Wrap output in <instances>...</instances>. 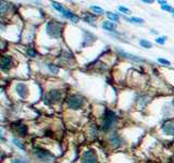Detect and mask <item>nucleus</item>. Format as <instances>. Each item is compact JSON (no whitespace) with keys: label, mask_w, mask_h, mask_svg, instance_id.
<instances>
[{"label":"nucleus","mask_w":174,"mask_h":163,"mask_svg":"<svg viewBox=\"0 0 174 163\" xmlns=\"http://www.w3.org/2000/svg\"><path fill=\"white\" fill-rule=\"evenodd\" d=\"M46 30L48 33L49 36H51V37H54V38H58L61 36L62 34V30H63V25L58 21H49L47 23V26H46Z\"/></svg>","instance_id":"obj_1"},{"label":"nucleus","mask_w":174,"mask_h":163,"mask_svg":"<svg viewBox=\"0 0 174 163\" xmlns=\"http://www.w3.org/2000/svg\"><path fill=\"white\" fill-rule=\"evenodd\" d=\"M34 155L41 162H50L54 159L53 155L43 148H35L34 149Z\"/></svg>","instance_id":"obj_2"},{"label":"nucleus","mask_w":174,"mask_h":163,"mask_svg":"<svg viewBox=\"0 0 174 163\" xmlns=\"http://www.w3.org/2000/svg\"><path fill=\"white\" fill-rule=\"evenodd\" d=\"M84 104V100L82 99L79 96L77 95H72L68 98V106L69 108L73 109V110H79L83 107Z\"/></svg>","instance_id":"obj_3"},{"label":"nucleus","mask_w":174,"mask_h":163,"mask_svg":"<svg viewBox=\"0 0 174 163\" xmlns=\"http://www.w3.org/2000/svg\"><path fill=\"white\" fill-rule=\"evenodd\" d=\"M82 163H97V155L94 150H87L83 153L81 159Z\"/></svg>","instance_id":"obj_4"},{"label":"nucleus","mask_w":174,"mask_h":163,"mask_svg":"<svg viewBox=\"0 0 174 163\" xmlns=\"http://www.w3.org/2000/svg\"><path fill=\"white\" fill-rule=\"evenodd\" d=\"M115 114L113 113L112 111H107L106 112V115H105V122H103V129L107 130L109 128L111 127L112 123L115 121Z\"/></svg>","instance_id":"obj_5"},{"label":"nucleus","mask_w":174,"mask_h":163,"mask_svg":"<svg viewBox=\"0 0 174 163\" xmlns=\"http://www.w3.org/2000/svg\"><path fill=\"white\" fill-rule=\"evenodd\" d=\"M162 130L166 135L173 136L174 135V120H169V121L163 123Z\"/></svg>","instance_id":"obj_6"},{"label":"nucleus","mask_w":174,"mask_h":163,"mask_svg":"<svg viewBox=\"0 0 174 163\" xmlns=\"http://www.w3.org/2000/svg\"><path fill=\"white\" fill-rule=\"evenodd\" d=\"M12 65H13V60H12L11 57H9V56H3V57L1 58V70L8 71Z\"/></svg>","instance_id":"obj_7"},{"label":"nucleus","mask_w":174,"mask_h":163,"mask_svg":"<svg viewBox=\"0 0 174 163\" xmlns=\"http://www.w3.org/2000/svg\"><path fill=\"white\" fill-rule=\"evenodd\" d=\"M61 95H62V92L60 91V90L54 89V90H50V91L48 92L47 98H48V100H50L51 102H57V101L60 100Z\"/></svg>","instance_id":"obj_8"},{"label":"nucleus","mask_w":174,"mask_h":163,"mask_svg":"<svg viewBox=\"0 0 174 163\" xmlns=\"http://www.w3.org/2000/svg\"><path fill=\"white\" fill-rule=\"evenodd\" d=\"M118 53H119L120 56H122V57L126 58V59H130V60H133V61H136V62H144L145 61V60L140 59V58H138V57H136V56H134V54L124 52V51H122V50H120V49H118Z\"/></svg>","instance_id":"obj_9"},{"label":"nucleus","mask_w":174,"mask_h":163,"mask_svg":"<svg viewBox=\"0 0 174 163\" xmlns=\"http://www.w3.org/2000/svg\"><path fill=\"white\" fill-rule=\"evenodd\" d=\"M16 91H18V95L22 98H25L27 95V88L23 83H20V84L16 85Z\"/></svg>","instance_id":"obj_10"},{"label":"nucleus","mask_w":174,"mask_h":163,"mask_svg":"<svg viewBox=\"0 0 174 163\" xmlns=\"http://www.w3.org/2000/svg\"><path fill=\"white\" fill-rule=\"evenodd\" d=\"M109 141H110V144L112 145L113 147H118L120 145V142H121V139H120L119 135L118 134H112L111 136H110V138H109Z\"/></svg>","instance_id":"obj_11"},{"label":"nucleus","mask_w":174,"mask_h":163,"mask_svg":"<svg viewBox=\"0 0 174 163\" xmlns=\"http://www.w3.org/2000/svg\"><path fill=\"white\" fill-rule=\"evenodd\" d=\"M102 28L106 30H109V32H111L115 28V24H114L113 22H109V21H106L102 23Z\"/></svg>","instance_id":"obj_12"},{"label":"nucleus","mask_w":174,"mask_h":163,"mask_svg":"<svg viewBox=\"0 0 174 163\" xmlns=\"http://www.w3.org/2000/svg\"><path fill=\"white\" fill-rule=\"evenodd\" d=\"M51 5H52V7H53V8L56 9V10H58V11H59V12H61V13H62V15H64L65 12H66V10H65V9L63 8L62 5H59V3L56 2V1H52Z\"/></svg>","instance_id":"obj_13"},{"label":"nucleus","mask_w":174,"mask_h":163,"mask_svg":"<svg viewBox=\"0 0 174 163\" xmlns=\"http://www.w3.org/2000/svg\"><path fill=\"white\" fill-rule=\"evenodd\" d=\"M126 21L130 22V23H134V24H144V20L140 19V18H126Z\"/></svg>","instance_id":"obj_14"},{"label":"nucleus","mask_w":174,"mask_h":163,"mask_svg":"<svg viewBox=\"0 0 174 163\" xmlns=\"http://www.w3.org/2000/svg\"><path fill=\"white\" fill-rule=\"evenodd\" d=\"M18 133H19L20 136H25L27 133V126L26 125H20L18 126Z\"/></svg>","instance_id":"obj_15"},{"label":"nucleus","mask_w":174,"mask_h":163,"mask_svg":"<svg viewBox=\"0 0 174 163\" xmlns=\"http://www.w3.org/2000/svg\"><path fill=\"white\" fill-rule=\"evenodd\" d=\"M139 45H140L141 47H144V48H147V49H149L152 47V43H150V41L146 40V39H140V40H139Z\"/></svg>","instance_id":"obj_16"},{"label":"nucleus","mask_w":174,"mask_h":163,"mask_svg":"<svg viewBox=\"0 0 174 163\" xmlns=\"http://www.w3.org/2000/svg\"><path fill=\"white\" fill-rule=\"evenodd\" d=\"M47 66H48V70L50 71V72H51L52 74H57L58 72H59V68H58L57 65H54V64H51V63H49V64L47 65Z\"/></svg>","instance_id":"obj_17"},{"label":"nucleus","mask_w":174,"mask_h":163,"mask_svg":"<svg viewBox=\"0 0 174 163\" xmlns=\"http://www.w3.org/2000/svg\"><path fill=\"white\" fill-rule=\"evenodd\" d=\"M107 16H108L109 19L111 20V21H113V22H118L120 20L119 15H118V14H115V13H112V12H107Z\"/></svg>","instance_id":"obj_18"},{"label":"nucleus","mask_w":174,"mask_h":163,"mask_svg":"<svg viewBox=\"0 0 174 163\" xmlns=\"http://www.w3.org/2000/svg\"><path fill=\"white\" fill-rule=\"evenodd\" d=\"M90 10L97 14H103V10L100 7H97V5H92V7H90Z\"/></svg>","instance_id":"obj_19"},{"label":"nucleus","mask_w":174,"mask_h":163,"mask_svg":"<svg viewBox=\"0 0 174 163\" xmlns=\"http://www.w3.org/2000/svg\"><path fill=\"white\" fill-rule=\"evenodd\" d=\"M11 163H27V161L25 159H22V158H14V159H12Z\"/></svg>","instance_id":"obj_20"},{"label":"nucleus","mask_w":174,"mask_h":163,"mask_svg":"<svg viewBox=\"0 0 174 163\" xmlns=\"http://www.w3.org/2000/svg\"><path fill=\"white\" fill-rule=\"evenodd\" d=\"M84 20H85V22H87V23H90V24H92V22H94V18H92V15H89V14L85 15L84 16Z\"/></svg>","instance_id":"obj_21"},{"label":"nucleus","mask_w":174,"mask_h":163,"mask_svg":"<svg viewBox=\"0 0 174 163\" xmlns=\"http://www.w3.org/2000/svg\"><path fill=\"white\" fill-rule=\"evenodd\" d=\"M158 62H160L161 64H163V65H166V66H169V65L171 64L170 61H168V60H166V59H162V58H159V59H158Z\"/></svg>","instance_id":"obj_22"},{"label":"nucleus","mask_w":174,"mask_h":163,"mask_svg":"<svg viewBox=\"0 0 174 163\" xmlns=\"http://www.w3.org/2000/svg\"><path fill=\"white\" fill-rule=\"evenodd\" d=\"M161 8H162L163 10H166V11H170V12H172V13L174 12V9L172 8V7H170V5H161Z\"/></svg>","instance_id":"obj_23"},{"label":"nucleus","mask_w":174,"mask_h":163,"mask_svg":"<svg viewBox=\"0 0 174 163\" xmlns=\"http://www.w3.org/2000/svg\"><path fill=\"white\" fill-rule=\"evenodd\" d=\"M119 10L124 14H130V11L127 8H125V7H119Z\"/></svg>","instance_id":"obj_24"},{"label":"nucleus","mask_w":174,"mask_h":163,"mask_svg":"<svg viewBox=\"0 0 174 163\" xmlns=\"http://www.w3.org/2000/svg\"><path fill=\"white\" fill-rule=\"evenodd\" d=\"M156 41L158 43H160V45H163V43H166V37H157L156 38Z\"/></svg>","instance_id":"obj_25"},{"label":"nucleus","mask_w":174,"mask_h":163,"mask_svg":"<svg viewBox=\"0 0 174 163\" xmlns=\"http://www.w3.org/2000/svg\"><path fill=\"white\" fill-rule=\"evenodd\" d=\"M27 54L30 56V57H35L36 56V52L33 50L32 48H30V49H27Z\"/></svg>","instance_id":"obj_26"},{"label":"nucleus","mask_w":174,"mask_h":163,"mask_svg":"<svg viewBox=\"0 0 174 163\" xmlns=\"http://www.w3.org/2000/svg\"><path fill=\"white\" fill-rule=\"evenodd\" d=\"M13 142L15 144V146H18L19 148H21V149H24V146H23V145H22L21 142L18 140V139H13Z\"/></svg>","instance_id":"obj_27"},{"label":"nucleus","mask_w":174,"mask_h":163,"mask_svg":"<svg viewBox=\"0 0 174 163\" xmlns=\"http://www.w3.org/2000/svg\"><path fill=\"white\" fill-rule=\"evenodd\" d=\"M144 2L145 3H152L153 1H152V0H144Z\"/></svg>","instance_id":"obj_28"},{"label":"nucleus","mask_w":174,"mask_h":163,"mask_svg":"<svg viewBox=\"0 0 174 163\" xmlns=\"http://www.w3.org/2000/svg\"><path fill=\"white\" fill-rule=\"evenodd\" d=\"M173 16H174V12H173Z\"/></svg>","instance_id":"obj_29"}]
</instances>
